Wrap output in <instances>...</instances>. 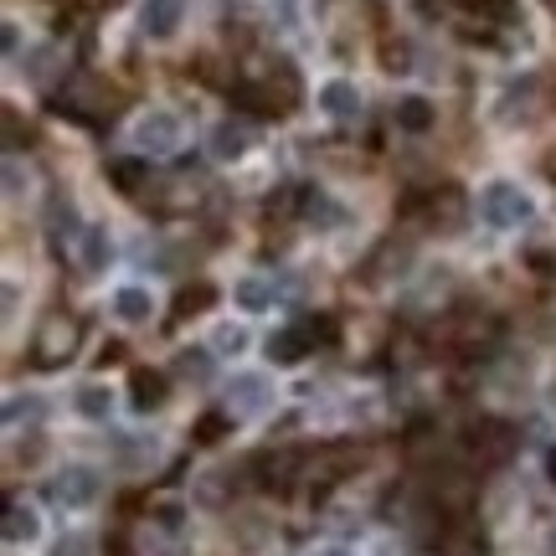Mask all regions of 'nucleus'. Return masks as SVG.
<instances>
[{
	"mask_svg": "<svg viewBox=\"0 0 556 556\" xmlns=\"http://www.w3.org/2000/svg\"><path fill=\"white\" fill-rule=\"evenodd\" d=\"M21 413L37 417V413H41V402H37V397H11V402H5V422H21Z\"/></svg>",
	"mask_w": 556,
	"mask_h": 556,
	"instance_id": "aec40b11",
	"label": "nucleus"
},
{
	"mask_svg": "<svg viewBox=\"0 0 556 556\" xmlns=\"http://www.w3.org/2000/svg\"><path fill=\"white\" fill-rule=\"evenodd\" d=\"M397 119L407 124V129H422V124H428V103H422V99H402L397 103Z\"/></svg>",
	"mask_w": 556,
	"mask_h": 556,
	"instance_id": "a211bd4d",
	"label": "nucleus"
},
{
	"mask_svg": "<svg viewBox=\"0 0 556 556\" xmlns=\"http://www.w3.org/2000/svg\"><path fill=\"white\" fill-rule=\"evenodd\" d=\"M73 407H78L88 422H103V417L114 413V392L103 387V381H88V387H78V397H73Z\"/></svg>",
	"mask_w": 556,
	"mask_h": 556,
	"instance_id": "9d476101",
	"label": "nucleus"
},
{
	"mask_svg": "<svg viewBox=\"0 0 556 556\" xmlns=\"http://www.w3.org/2000/svg\"><path fill=\"white\" fill-rule=\"evenodd\" d=\"M78 258H83V268H88V274H99L103 263H109V238H103L99 227H88V232H83Z\"/></svg>",
	"mask_w": 556,
	"mask_h": 556,
	"instance_id": "f8f14e48",
	"label": "nucleus"
},
{
	"mask_svg": "<svg viewBox=\"0 0 556 556\" xmlns=\"http://www.w3.org/2000/svg\"><path fill=\"white\" fill-rule=\"evenodd\" d=\"M58 556H99V541L88 536V531H73V536H62Z\"/></svg>",
	"mask_w": 556,
	"mask_h": 556,
	"instance_id": "f3484780",
	"label": "nucleus"
},
{
	"mask_svg": "<svg viewBox=\"0 0 556 556\" xmlns=\"http://www.w3.org/2000/svg\"><path fill=\"white\" fill-rule=\"evenodd\" d=\"M31 186H37V176H31V170H26L16 155L5 160V197H11V201H26V197H31Z\"/></svg>",
	"mask_w": 556,
	"mask_h": 556,
	"instance_id": "ddd939ff",
	"label": "nucleus"
},
{
	"mask_svg": "<svg viewBox=\"0 0 556 556\" xmlns=\"http://www.w3.org/2000/svg\"><path fill=\"white\" fill-rule=\"evenodd\" d=\"M129 144H135L144 160H165L186 144V124H180V114H170V109H144V114L129 124Z\"/></svg>",
	"mask_w": 556,
	"mask_h": 556,
	"instance_id": "f03ea898",
	"label": "nucleus"
},
{
	"mask_svg": "<svg viewBox=\"0 0 556 556\" xmlns=\"http://www.w3.org/2000/svg\"><path fill=\"white\" fill-rule=\"evenodd\" d=\"M274 402H278V387L263 371H238L227 381V413L232 417H263Z\"/></svg>",
	"mask_w": 556,
	"mask_h": 556,
	"instance_id": "7ed1b4c3",
	"label": "nucleus"
},
{
	"mask_svg": "<svg viewBox=\"0 0 556 556\" xmlns=\"http://www.w3.org/2000/svg\"><path fill=\"white\" fill-rule=\"evenodd\" d=\"M124 464H129V469H150V464H155L160 458V443L155 438H150V443H144V438H124Z\"/></svg>",
	"mask_w": 556,
	"mask_h": 556,
	"instance_id": "dca6fc26",
	"label": "nucleus"
},
{
	"mask_svg": "<svg viewBox=\"0 0 556 556\" xmlns=\"http://www.w3.org/2000/svg\"><path fill=\"white\" fill-rule=\"evenodd\" d=\"M180 371H186L191 381H201L206 377V356H180Z\"/></svg>",
	"mask_w": 556,
	"mask_h": 556,
	"instance_id": "4be33fe9",
	"label": "nucleus"
},
{
	"mask_svg": "<svg viewBox=\"0 0 556 556\" xmlns=\"http://www.w3.org/2000/svg\"><path fill=\"white\" fill-rule=\"evenodd\" d=\"M319 114H325V119H336V124H351V119H356V114H361L356 83H351V78L319 83Z\"/></svg>",
	"mask_w": 556,
	"mask_h": 556,
	"instance_id": "39448f33",
	"label": "nucleus"
},
{
	"mask_svg": "<svg viewBox=\"0 0 556 556\" xmlns=\"http://www.w3.org/2000/svg\"><path fill=\"white\" fill-rule=\"evenodd\" d=\"M315 556H351V552H345V546H319Z\"/></svg>",
	"mask_w": 556,
	"mask_h": 556,
	"instance_id": "5701e85b",
	"label": "nucleus"
},
{
	"mask_svg": "<svg viewBox=\"0 0 556 556\" xmlns=\"http://www.w3.org/2000/svg\"><path fill=\"white\" fill-rule=\"evenodd\" d=\"M212 351H217V356H242V351H248V330H242V325H217Z\"/></svg>",
	"mask_w": 556,
	"mask_h": 556,
	"instance_id": "2eb2a0df",
	"label": "nucleus"
},
{
	"mask_svg": "<svg viewBox=\"0 0 556 556\" xmlns=\"http://www.w3.org/2000/svg\"><path fill=\"white\" fill-rule=\"evenodd\" d=\"M5 541H11V546H31V541H41L37 505H26V500H11V505H5Z\"/></svg>",
	"mask_w": 556,
	"mask_h": 556,
	"instance_id": "1a4fd4ad",
	"label": "nucleus"
},
{
	"mask_svg": "<svg viewBox=\"0 0 556 556\" xmlns=\"http://www.w3.org/2000/svg\"><path fill=\"white\" fill-rule=\"evenodd\" d=\"M232 299H238V309H248V315H263V309H274V283L268 278H242Z\"/></svg>",
	"mask_w": 556,
	"mask_h": 556,
	"instance_id": "9b49d317",
	"label": "nucleus"
},
{
	"mask_svg": "<svg viewBox=\"0 0 556 556\" xmlns=\"http://www.w3.org/2000/svg\"><path fill=\"white\" fill-rule=\"evenodd\" d=\"M371 556H413V546H407V541H397V536H381L377 546H371Z\"/></svg>",
	"mask_w": 556,
	"mask_h": 556,
	"instance_id": "412c9836",
	"label": "nucleus"
},
{
	"mask_svg": "<svg viewBox=\"0 0 556 556\" xmlns=\"http://www.w3.org/2000/svg\"><path fill=\"white\" fill-rule=\"evenodd\" d=\"M180 21H186V0H144L139 5V26H144V37H176Z\"/></svg>",
	"mask_w": 556,
	"mask_h": 556,
	"instance_id": "423d86ee",
	"label": "nucleus"
},
{
	"mask_svg": "<svg viewBox=\"0 0 556 556\" xmlns=\"http://www.w3.org/2000/svg\"><path fill=\"white\" fill-rule=\"evenodd\" d=\"M212 150H217L222 160H232L238 150H248V129H242V124H222L217 135H212Z\"/></svg>",
	"mask_w": 556,
	"mask_h": 556,
	"instance_id": "4468645a",
	"label": "nucleus"
},
{
	"mask_svg": "<svg viewBox=\"0 0 556 556\" xmlns=\"http://www.w3.org/2000/svg\"><path fill=\"white\" fill-rule=\"evenodd\" d=\"M109 304H114V319H124V325H150L155 319V294L144 283H119Z\"/></svg>",
	"mask_w": 556,
	"mask_h": 556,
	"instance_id": "0eeeda50",
	"label": "nucleus"
},
{
	"mask_svg": "<svg viewBox=\"0 0 556 556\" xmlns=\"http://www.w3.org/2000/svg\"><path fill=\"white\" fill-rule=\"evenodd\" d=\"M73 345H78V325L73 319H47V330L37 340V361L41 366H58V361L73 356Z\"/></svg>",
	"mask_w": 556,
	"mask_h": 556,
	"instance_id": "6e6552de",
	"label": "nucleus"
},
{
	"mask_svg": "<svg viewBox=\"0 0 556 556\" xmlns=\"http://www.w3.org/2000/svg\"><path fill=\"white\" fill-rule=\"evenodd\" d=\"M546 469H552V479H556V454H552V464H546Z\"/></svg>",
	"mask_w": 556,
	"mask_h": 556,
	"instance_id": "b1692460",
	"label": "nucleus"
},
{
	"mask_svg": "<svg viewBox=\"0 0 556 556\" xmlns=\"http://www.w3.org/2000/svg\"><path fill=\"white\" fill-rule=\"evenodd\" d=\"M160 392H165V387H160V377H139V381H135V397H139V407H155V402H160Z\"/></svg>",
	"mask_w": 556,
	"mask_h": 556,
	"instance_id": "6ab92c4d",
	"label": "nucleus"
},
{
	"mask_svg": "<svg viewBox=\"0 0 556 556\" xmlns=\"http://www.w3.org/2000/svg\"><path fill=\"white\" fill-rule=\"evenodd\" d=\"M531 217H536V201H531V191L516 186V180H490V186L479 191V222H484V227L516 232V227H526Z\"/></svg>",
	"mask_w": 556,
	"mask_h": 556,
	"instance_id": "f257e3e1",
	"label": "nucleus"
},
{
	"mask_svg": "<svg viewBox=\"0 0 556 556\" xmlns=\"http://www.w3.org/2000/svg\"><path fill=\"white\" fill-rule=\"evenodd\" d=\"M99 495H103V479L88 464H67V469L52 475V500H58L62 510H88Z\"/></svg>",
	"mask_w": 556,
	"mask_h": 556,
	"instance_id": "20e7f679",
	"label": "nucleus"
}]
</instances>
